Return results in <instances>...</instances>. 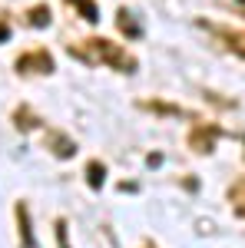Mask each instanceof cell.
Instances as JSON below:
<instances>
[{
  "mask_svg": "<svg viewBox=\"0 0 245 248\" xmlns=\"http://www.w3.org/2000/svg\"><path fill=\"white\" fill-rule=\"evenodd\" d=\"M57 242H60V248H70V242H66V222H57Z\"/></svg>",
  "mask_w": 245,
  "mask_h": 248,
  "instance_id": "cell-11",
  "label": "cell"
},
{
  "mask_svg": "<svg viewBox=\"0 0 245 248\" xmlns=\"http://www.w3.org/2000/svg\"><path fill=\"white\" fill-rule=\"evenodd\" d=\"M17 73L23 77H30V73H43V77H50L53 73V57H50V50H27L23 57H17Z\"/></svg>",
  "mask_w": 245,
  "mask_h": 248,
  "instance_id": "cell-2",
  "label": "cell"
},
{
  "mask_svg": "<svg viewBox=\"0 0 245 248\" xmlns=\"http://www.w3.org/2000/svg\"><path fill=\"white\" fill-rule=\"evenodd\" d=\"M70 53H73L76 60H83V63H90V66H93V63H106V66H113L119 73H136V70H139V60L132 57V53H126L119 43H110V40H103V37L73 43Z\"/></svg>",
  "mask_w": 245,
  "mask_h": 248,
  "instance_id": "cell-1",
  "label": "cell"
},
{
  "mask_svg": "<svg viewBox=\"0 0 245 248\" xmlns=\"http://www.w3.org/2000/svg\"><path fill=\"white\" fill-rule=\"evenodd\" d=\"M66 3H73L76 10H80V17H83V20H90V23H96V20H99L96 0H66Z\"/></svg>",
  "mask_w": 245,
  "mask_h": 248,
  "instance_id": "cell-9",
  "label": "cell"
},
{
  "mask_svg": "<svg viewBox=\"0 0 245 248\" xmlns=\"http://www.w3.org/2000/svg\"><path fill=\"white\" fill-rule=\"evenodd\" d=\"M14 119H17V126L23 129V133H27V129H33V126H40V116H33L27 106H20L17 113H14Z\"/></svg>",
  "mask_w": 245,
  "mask_h": 248,
  "instance_id": "cell-10",
  "label": "cell"
},
{
  "mask_svg": "<svg viewBox=\"0 0 245 248\" xmlns=\"http://www.w3.org/2000/svg\"><path fill=\"white\" fill-rule=\"evenodd\" d=\"M232 10H239V14H245V0H226Z\"/></svg>",
  "mask_w": 245,
  "mask_h": 248,
  "instance_id": "cell-13",
  "label": "cell"
},
{
  "mask_svg": "<svg viewBox=\"0 0 245 248\" xmlns=\"http://www.w3.org/2000/svg\"><path fill=\"white\" fill-rule=\"evenodd\" d=\"M215 136H219V126H215V123H196L192 133H189V142H192L196 153H212Z\"/></svg>",
  "mask_w": 245,
  "mask_h": 248,
  "instance_id": "cell-3",
  "label": "cell"
},
{
  "mask_svg": "<svg viewBox=\"0 0 245 248\" xmlns=\"http://www.w3.org/2000/svg\"><path fill=\"white\" fill-rule=\"evenodd\" d=\"M86 182H90V189H103V182H106V166H103V162H90V166H86Z\"/></svg>",
  "mask_w": 245,
  "mask_h": 248,
  "instance_id": "cell-8",
  "label": "cell"
},
{
  "mask_svg": "<svg viewBox=\"0 0 245 248\" xmlns=\"http://www.w3.org/2000/svg\"><path fill=\"white\" fill-rule=\"evenodd\" d=\"M116 27H119L123 37H130V40L143 37V23L136 20V14H132L130 7H119V10H116Z\"/></svg>",
  "mask_w": 245,
  "mask_h": 248,
  "instance_id": "cell-4",
  "label": "cell"
},
{
  "mask_svg": "<svg viewBox=\"0 0 245 248\" xmlns=\"http://www.w3.org/2000/svg\"><path fill=\"white\" fill-rule=\"evenodd\" d=\"M47 149L53 155H60V159H70V155L76 153V142L70 139V136H63V133H50L47 136Z\"/></svg>",
  "mask_w": 245,
  "mask_h": 248,
  "instance_id": "cell-5",
  "label": "cell"
},
{
  "mask_svg": "<svg viewBox=\"0 0 245 248\" xmlns=\"http://www.w3.org/2000/svg\"><path fill=\"white\" fill-rule=\"evenodd\" d=\"M7 40H10V20L0 14V43H7Z\"/></svg>",
  "mask_w": 245,
  "mask_h": 248,
  "instance_id": "cell-12",
  "label": "cell"
},
{
  "mask_svg": "<svg viewBox=\"0 0 245 248\" xmlns=\"http://www.w3.org/2000/svg\"><path fill=\"white\" fill-rule=\"evenodd\" d=\"M17 225H20V248H37L33 229H30V212H27L23 202H17Z\"/></svg>",
  "mask_w": 245,
  "mask_h": 248,
  "instance_id": "cell-6",
  "label": "cell"
},
{
  "mask_svg": "<svg viewBox=\"0 0 245 248\" xmlns=\"http://www.w3.org/2000/svg\"><path fill=\"white\" fill-rule=\"evenodd\" d=\"M27 23H30V27H50V7H47V3L30 7V10H27Z\"/></svg>",
  "mask_w": 245,
  "mask_h": 248,
  "instance_id": "cell-7",
  "label": "cell"
}]
</instances>
